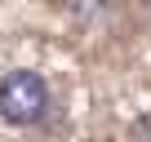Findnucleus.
<instances>
[{"instance_id": "obj_1", "label": "nucleus", "mask_w": 151, "mask_h": 142, "mask_svg": "<svg viewBox=\"0 0 151 142\" xmlns=\"http://www.w3.org/2000/svg\"><path fill=\"white\" fill-rule=\"evenodd\" d=\"M49 85L40 71H14L0 80V115L18 129H31L49 115Z\"/></svg>"}]
</instances>
